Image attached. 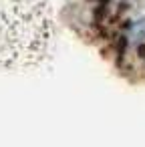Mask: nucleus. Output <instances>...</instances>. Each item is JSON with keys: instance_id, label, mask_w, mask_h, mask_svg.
<instances>
[{"instance_id": "obj_1", "label": "nucleus", "mask_w": 145, "mask_h": 147, "mask_svg": "<svg viewBox=\"0 0 145 147\" xmlns=\"http://www.w3.org/2000/svg\"><path fill=\"white\" fill-rule=\"evenodd\" d=\"M55 47L49 0H0V69L42 65Z\"/></svg>"}, {"instance_id": "obj_2", "label": "nucleus", "mask_w": 145, "mask_h": 147, "mask_svg": "<svg viewBox=\"0 0 145 147\" xmlns=\"http://www.w3.org/2000/svg\"><path fill=\"white\" fill-rule=\"evenodd\" d=\"M127 36H129L131 42H141V40H145V18L135 20V22L127 28Z\"/></svg>"}]
</instances>
